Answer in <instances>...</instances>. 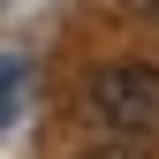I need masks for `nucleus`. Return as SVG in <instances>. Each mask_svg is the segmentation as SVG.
<instances>
[{
	"instance_id": "2",
	"label": "nucleus",
	"mask_w": 159,
	"mask_h": 159,
	"mask_svg": "<svg viewBox=\"0 0 159 159\" xmlns=\"http://www.w3.org/2000/svg\"><path fill=\"white\" fill-rule=\"evenodd\" d=\"M76 159H152V152L136 144V136H121V129H114L106 144H84V152H76Z\"/></svg>"
},
{
	"instance_id": "4",
	"label": "nucleus",
	"mask_w": 159,
	"mask_h": 159,
	"mask_svg": "<svg viewBox=\"0 0 159 159\" xmlns=\"http://www.w3.org/2000/svg\"><path fill=\"white\" fill-rule=\"evenodd\" d=\"M136 8H159V0H136Z\"/></svg>"
},
{
	"instance_id": "1",
	"label": "nucleus",
	"mask_w": 159,
	"mask_h": 159,
	"mask_svg": "<svg viewBox=\"0 0 159 159\" xmlns=\"http://www.w3.org/2000/svg\"><path fill=\"white\" fill-rule=\"evenodd\" d=\"M84 106H91V121H106V129H121V136H152L159 129V68L152 61L98 68L91 84H84Z\"/></svg>"
},
{
	"instance_id": "3",
	"label": "nucleus",
	"mask_w": 159,
	"mask_h": 159,
	"mask_svg": "<svg viewBox=\"0 0 159 159\" xmlns=\"http://www.w3.org/2000/svg\"><path fill=\"white\" fill-rule=\"evenodd\" d=\"M8 98H15V84H8V76H0V121H8Z\"/></svg>"
}]
</instances>
